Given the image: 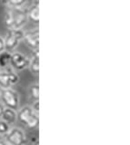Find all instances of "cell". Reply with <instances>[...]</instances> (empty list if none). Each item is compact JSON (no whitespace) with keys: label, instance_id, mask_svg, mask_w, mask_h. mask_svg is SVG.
<instances>
[{"label":"cell","instance_id":"cell-1","mask_svg":"<svg viewBox=\"0 0 130 145\" xmlns=\"http://www.w3.org/2000/svg\"><path fill=\"white\" fill-rule=\"evenodd\" d=\"M5 21L8 29H21L28 21V10L24 7H10L7 11Z\"/></svg>","mask_w":130,"mask_h":145},{"label":"cell","instance_id":"cell-2","mask_svg":"<svg viewBox=\"0 0 130 145\" xmlns=\"http://www.w3.org/2000/svg\"><path fill=\"white\" fill-rule=\"evenodd\" d=\"M17 120L29 129H35L39 124V115L30 106H24L16 112Z\"/></svg>","mask_w":130,"mask_h":145},{"label":"cell","instance_id":"cell-3","mask_svg":"<svg viewBox=\"0 0 130 145\" xmlns=\"http://www.w3.org/2000/svg\"><path fill=\"white\" fill-rule=\"evenodd\" d=\"M24 32L22 29H8L4 37L5 51L13 52L18 46L19 43L24 39Z\"/></svg>","mask_w":130,"mask_h":145},{"label":"cell","instance_id":"cell-4","mask_svg":"<svg viewBox=\"0 0 130 145\" xmlns=\"http://www.w3.org/2000/svg\"><path fill=\"white\" fill-rule=\"evenodd\" d=\"M0 99L5 108L16 111L19 107V94L14 89L8 88L0 91Z\"/></svg>","mask_w":130,"mask_h":145},{"label":"cell","instance_id":"cell-5","mask_svg":"<svg viewBox=\"0 0 130 145\" xmlns=\"http://www.w3.org/2000/svg\"><path fill=\"white\" fill-rule=\"evenodd\" d=\"M5 142L9 145H26L28 143V138L24 131L17 127L11 128L5 135Z\"/></svg>","mask_w":130,"mask_h":145},{"label":"cell","instance_id":"cell-6","mask_svg":"<svg viewBox=\"0 0 130 145\" xmlns=\"http://www.w3.org/2000/svg\"><path fill=\"white\" fill-rule=\"evenodd\" d=\"M19 81V77L15 72L2 71L0 72V88L8 89L11 86L16 84Z\"/></svg>","mask_w":130,"mask_h":145},{"label":"cell","instance_id":"cell-7","mask_svg":"<svg viewBox=\"0 0 130 145\" xmlns=\"http://www.w3.org/2000/svg\"><path fill=\"white\" fill-rule=\"evenodd\" d=\"M29 65V59L24 56L23 54L15 52L11 53L10 56V62L9 65H11L16 71H22L28 67Z\"/></svg>","mask_w":130,"mask_h":145},{"label":"cell","instance_id":"cell-8","mask_svg":"<svg viewBox=\"0 0 130 145\" xmlns=\"http://www.w3.org/2000/svg\"><path fill=\"white\" fill-rule=\"evenodd\" d=\"M24 40L26 45L32 49L33 51H37L39 48V30L38 28H35L26 32L24 34Z\"/></svg>","mask_w":130,"mask_h":145},{"label":"cell","instance_id":"cell-9","mask_svg":"<svg viewBox=\"0 0 130 145\" xmlns=\"http://www.w3.org/2000/svg\"><path fill=\"white\" fill-rule=\"evenodd\" d=\"M29 70L31 72H33L35 75L39 74V51H34V54L31 59L29 60Z\"/></svg>","mask_w":130,"mask_h":145},{"label":"cell","instance_id":"cell-10","mask_svg":"<svg viewBox=\"0 0 130 145\" xmlns=\"http://www.w3.org/2000/svg\"><path fill=\"white\" fill-rule=\"evenodd\" d=\"M0 119L3 120L4 121H6L7 123H8L9 125L14 124L17 120L16 112L14 110H11V109L5 108V110H4L3 114Z\"/></svg>","mask_w":130,"mask_h":145},{"label":"cell","instance_id":"cell-11","mask_svg":"<svg viewBox=\"0 0 130 145\" xmlns=\"http://www.w3.org/2000/svg\"><path fill=\"white\" fill-rule=\"evenodd\" d=\"M28 18L32 20L35 23H38L39 21V8L37 2L34 6L31 7V8L28 11Z\"/></svg>","mask_w":130,"mask_h":145},{"label":"cell","instance_id":"cell-12","mask_svg":"<svg viewBox=\"0 0 130 145\" xmlns=\"http://www.w3.org/2000/svg\"><path fill=\"white\" fill-rule=\"evenodd\" d=\"M11 53L4 51L0 54V67H7L9 65Z\"/></svg>","mask_w":130,"mask_h":145},{"label":"cell","instance_id":"cell-13","mask_svg":"<svg viewBox=\"0 0 130 145\" xmlns=\"http://www.w3.org/2000/svg\"><path fill=\"white\" fill-rule=\"evenodd\" d=\"M29 94L35 101H39V85L34 84L29 87Z\"/></svg>","mask_w":130,"mask_h":145},{"label":"cell","instance_id":"cell-14","mask_svg":"<svg viewBox=\"0 0 130 145\" xmlns=\"http://www.w3.org/2000/svg\"><path fill=\"white\" fill-rule=\"evenodd\" d=\"M10 129L11 128L9 124L0 119V135H7Z\"/></svg>","mask_w":130,"mask_h":145},{"label":"cell","instance_id":"cell-15","mask_svg":"<svg viewBox=\"0 0 130 145\" xmlns=\"http://www.w3.org/2000/svg\"><path fill=\"white\" fill-rule=\"evenodd\" d=\"M28 0H8V5L11 7H23Z\"/></svg>","mask_w":130,"mask_h":145},{"label":"cell","instance_id":"cell-16","mask_svg":"<svg viewBox=\"0 0 130 145\" xmlns=\"http://www.w3.org/2000/svg\"><path fill=\"white\" fill-rule=\"evenodd\" d=\"M31 108L37 113H39V101H35V103H33V106Z\"/></svg>","mask_w":130,"mask_h":145},{"label":"cell","instance_id":"cell-17","mask_svg":"<svg viewBox=\"0 0 130 145\" xmlns=\"http://www.w3.org/2000/svg\"><path fill=\"white\" fill-rule=\"evenodd\" d=\"M5 51V43H4V37L0 35V54Z\"/></svg>","mask_w":130,"mask_h":145},{"label":"cell","instance_id":"cell-18","mask_svg":"<svg viewBox=\"0 0 130 145\" xmlns=\"http://www.w3.org/2000/svg\"><path fill=\"white\" fill-rule=\"evenodd\" d=\"M5 110V106L3 105V103L0 102V118H1L2 114H3V112Z\"/></svg>","mask_w":130,"mask_h":145},{"label":"cell","instance_id":"cell-19","mask_svg":"<svg viewBox=\"0 0 130 145\" xmlns=\"http://www.w3.org/2000/svg\"><path fill=\"white\" fill-rule=\"evenodd\" d=\"M0 5H8V0H0Z\"/></svg>","mask_w":130,"mask_h":145},{"label":"cell","instance_id":"cell-20","mask_svg":"<svg viewBox=\"0 0 130 145\" xmlns=\"http://www.w3.org/2000/svg\"><path fill=\"white\" fill-rule=\"evenodd\" d=\"M0 145H9V144L7 143L6 142H3V140H0Z\"/></svg>","mask_w":130,"mask_h":145},{"label":"cell","instance_id":"cell-21","mask_svg":"<svg viewBox=\"0 0 130 145\" xmlns=\"http://www.w3.org/2000/svg\"><path fill=\"white\" fill-rule=\"evenodd\" d=\"M35 145H38V143H37H37H35Z\"/></svg>","mask_w":130,"mask_h":145}]
</instances>
